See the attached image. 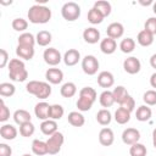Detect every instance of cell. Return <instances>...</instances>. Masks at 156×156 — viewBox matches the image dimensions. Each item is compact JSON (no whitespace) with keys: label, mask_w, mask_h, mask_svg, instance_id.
I'll list each match as a JSON object with an SVG mask.
<instances>
[{"label":"cell","mask_w":156,"mask_h":156,"mask_svg":"<svg viewBox=\"0 0 156 156\" xmlns=\"http://www.w3.org/2000/svg\"><path fill=\"white\" fill-rule=\"evenodd\" d=\"M28 20L33 24H44L51 20V10L45 5L35 4L28 10Z\"/></svg>","instance_id":"obj_1"},{"label":"cell","mask_w":156,"mask_h":156,"mask_svg":"<svg viewBox=\"0 0 156 156\" xmlns=\"http://www.w3.org/2000/svg\"><path fill=\"white\" fill-rule=\"evenodd\" d=\"M9 77L13 82H24L28 78V71L24 62L20 58H12L9 62Z\"/></svg>","instance_id":"obj_2"},{"label":"cell","mask_w":156,"mask_h":156,"mask_svg":"<svg viewBox=\"0 0 156 156\" xmlns=\"http://www.w3.org/2000/svg\"><path fill=\"white\" fill-rule=\"evenodd\" d=\"M26 90L29 94H32V95L37 96L38 99H41V100H44V99H46V98H49L51 95L50 84L46 83V82H40V80H30V82H28L27 85H26Z\"/></svg>","instance_id":"obj_3"},{"label":"cell","mask_w":156,"mask_h":156,"mask_svg":"<svg viewBox=\"0 0 156 156\" xmlns=\"http://www.w3.org/2000/svg\"><path fill=\"white\" fill-rule=\"evenodd\" d=\"M61 15L66 21L73 22L80 16V6L74 1H68L61 7Z\"/></svg>","instance_id":"obj_4"},{"label":"cell","mask_w":156,"mask_h":156,"mask_svg":"<svg viewBox=\"0 0 156 156\" xmlns=\"http://www.w3.org/2000/svg\"><path fill=\"white\" fill-rule=\"evenodd\" d=\"M65 141V136L61 132H56L55 134H52L51 136L48 138L46 144H48V151L50 155H56L60 152L62 145Z\"/></svg>","instance_id":"obj_5"},{"label":"cell","mask_w":156,"mask_h":156,"mask_svg":"<svg viewBox=\"0 0 156 156\" xmlns=\"http://www.w3.org/2000/svg\"><path fill=\"white\" fill-rule=\"evenodd\" d=\"M99 61L94 55H87L82 58V69L85 74L88 76H94L96 74L99 69Z\"/></svg>","instance_id":"obj_6"},{"label":"cell","mask_w":156,"mask_h":156,"mask_svg":"<svg viewBox=\"0 0 156 156\" xmlns=\"http://www.w3.org/2000/svg\"><path fill=\"white\" fill-rule=\"evenodd\" d=\"M43 58L45 61V63H48L49 66H57L61 61H62V56L60 54V51L55 48H48L44 50L43 54Z\"/></svg>","instance_id":"obj_7"},{"label":"cell","mask_w":156,"mask_h":156,"mask_svg":"<svg viewBox=\"0 0 156 156\" xmlns=\"http://www.w3.org/2000/svg\"><path fill=\"white\" fill-rule=\"evenodd\" d=\"M123 68L129 74H136L141 69V62L135 56H129L123 61Z\"/></svg>","instance_id":"obj_8"},{"label":"cell","mask_w":156,"mask_h":156,"mask_svg":"<svg viewBox=\"0 0 156 156\" xmlns=\"http://www.w3.org/2000/svg\"><path fill=\"white\" fill-rule=\"evenodd\" d=\"M140 139V132L136 128H127L122 133V141L126 145H133L135 143H139Z\"/></svg>","instance_id":"obj_9"},{"label":"cell","mask_w":156,"mask_h":156,"mask_svg":"<svg viewBox=\"0 0 156 156\" xmlns=\"http://www.w3.org/2000/svg\"><path fill=\"white\" fill-rule=\"evenodd\" d=\"M50 107L51 105H49L45 101H40L34 106V115L38 119L41 121H46L50 119Z\"/></svg>","instance_id":"obj_10"},{"label":"cell","mask_w":156,"mask_h":156,"mask_svg":"<svg viewBox=\"0 0 156 156\" xmlns=\"http://www.w3.org/2000/svg\"><path fill=\"white\" fill-rule=\"evenodd\" d=\"M124 33V27L122 23L119 22H112L111 24L107 26V29H106V34L108 38H112V39H119Z\"/></svg>","instance_id":"obj_11"},{"label":"cell","mask_w":156,"mask_h":156,"mask_svg":"<svg viewBox=\"0 0 156 156\" xmlns=\"http://www.w3.org/2000/svg\"><path fill=\"white\" fill-rule=\"evenodd\" d=\"M45 78L50 84H60L63 80V72L60 68H48L45 72Z\"/></svg>","instance_id":"obj_12"},{"label":"cell","mask_w":156,"mask_h":156,"mask_svg":"<svg viewBox=\"0 0 156 156\" xmlns=\"http://www.w3.org/2000/svg\"><path fill=\"white\" fill-rule=\"evenodd\" d=\"M98 84L101 88H105L108 90V88H111L115 84V77L111 72L108 71H102L98 74Z\"/></svg>","instance_id":"obj_13"},{"label":"cell","mask_w":156,"mask_h":156,"mask_svg":"<svg viewBox=\"0 0 156 156\" xmlns=\"http://www.w3.org/2000/svg\"><path fill=\"white\" fill-rule=\"evenodd\" d=\"M115 141V134L111 128H102L99 133V143L102 146H111Z\"/></svg>","instance_id":"obj_14"},{"label":"cell","mask_w":156,"mask_h":156,"mask_svg":"<svg viewBox=\"0 0 156 156\" xmlns=\"http://www.w3.org/2000/svg\"><path fill=\"white\" fill-rule=\"evenodd\" d=\"M63 62L66 66L68 67H72L74 65H77L80 60V52L77 50V49H68L65 55H63Z\"/></svg>","instance_id":"obj_15"},{"label":"cell","mask_w":156,"mask_h":156,"mask_svg":"<svg viewBox=\"0 0 156 156\" xmlns=\"http://www.w3.org/2000/svg\"><path fill=\"white\" fill-rule=\"evenodd\" d=\"M83 39L88 44H96L100 40V32L95 27H88L83 32Z\"/></svg>","instance_id":"obj_16"},{"label":"cell","mask_w":156,"mask_h":156,"mask_svg":"<svg viewBox=\"0 0 156 156\" xmlns=\"http://www.w3.org/2000/svg\"><path fill=\"white\" fill-rule=\"evenodd\" d=\"M116 49H117V43H116V40L112 39V38L106 37L105 39H102V40L100 41V50H101V52H104V54H106V55L113 54V52L116 51Z\"/></svg>","instance_id":"obj_17"},{"label":"cell","mask_w":156,"mask_h":156,"mask_svg":"<svg viewBox=\"0 0 156 156\" xmlns=\"http://www.w3.org/2000/svg\"><path fill=\"white\" fill-rule=\"evenodd\" d=\"M40 130L44 135H48V136H51L52 134H55L57 130V123L56 121L54 119H46V121H43L40 123Z\"/></svg>","instance_id":"obj_18"},{"label":"cell","mask_w":156,"mask_h":156,"mask_svg":"<svg viewBox=\"0 0 156 156\" xmlns=\"http://www.w3.org/2000/svg\"><path fill=\"white\" fill-rule=\"evenodd\" d=\"M13 121L16 124L21 126V124H24L27 122H32V116L30 113L27 111V110H23V108H20V110H16L13 112Z\"/></svg>","instance_id":"obj_19"},{"label":"cell","mask_w":156,"mask_h":156,"mask_svg":"<svg viewBox=\"0 0 156 156\" xmlns=\"http://www.w3.org/2000/svg\"><path fill=\"white\" fill-rule=\"evenodd\" d=\"M0 135L5 140H13L17 136V129L12 124H4L0 127Z\"/></svg>","instance_id":"obj_20"},{"label":"cell","mask_w":156,"mask_h":156,"mask_svg":"<svg viewBox=\"0 0 156 156\" xmlns=\"http://www.w3.org/2000/svg\"><path fill=\"white\" fill-rule=\"evenodd\" d=\"M32 151L37 156H44V155L49 154L46 141H43V140H39V139H34L32 141Z\"/></svg>","instance_id":"obj_21"},{"label":"cell","mask_w":156,"mask_h":156,"mask_svg":"<svg viewBox=\"0 0 156 156\" xmlns=\"http://www.w3.org/2000/svg\"><path fill=\"white\" fill-rule=\"evenodd\" d=\"M154 34H151L150 32H147L146 29H143L138 33V37H136V41L139 45L141 46H150L152 43H154Z\"/></svg>","instance_id":"obj_22"},{"label":"cell","mask_w":156,"mask_h":156,"mask_svg":"<svg viewBox=\"0 0 156 156\" xmlns=\"http://www.w3.org/2000/svg\"><path fill=\"white\" fill-rule=\"evenodd\" d=\"M67 121H68V123H69L71 126H73V127H83L84 123H85L84 116H83L80 112H78V111H72V112H69L68 116H67Z\"/></svg>","instance_id":"obj_23"},{"label":"cell","mask_w":156,"mask_h":156,"mask_svg":"<svg viewBox=\"0 0 156 156\" xmlns=\"http://www.w3.org/2000/svg\"><path fill=\"white\" fill-rule=\"evenodd\" d=\"M16 55L20 57V58H23V60H32L33 56H34V48L32 46H23V45H17L16 48Z\"/></svg>","instance_id":"obj_24"},{"label":"cell","mask_w":156,"mask_h":156,"mask_svg":"<svg viewBox=\"0 0 156 156\" xmlns=\"http://www.w3.org/2000/svg\"><path fill=\"white\" fill-rule=\"evenodd\" d=\"M151 116H152V111L147 105H141L136 108L135 117L139 122H146L151 118Z\"/></svg>","instance_id":"obj_25"},{"label":"cell","mask_w":156,"mask_h":156,"mask_svg":"<svg viewBox=\"0 0 156 156\" xmlns=\"http://www.w3.org/2000/svg\"><path fill=\"white\" fill-rule=\"evenodd\" d=\"M99 101H100V105H101L104 108L111 107V106L115 104V98H113L112 91H110V90H104V91L100 94V96H99Z\"/></svg>","instance_id":"obj_26"},{"label":"cell","mask_w":156,"mask_h":156,"mask_svg":"<svg viewBox=\"0 0 156 156\" xmlns=\"http://www.w3.org/2000/svg\"><path fill=\"white\" fill-rule=\"evenodd\" d=\"M115 121L118 123V124H126L130 121V112L122 108V107H118L115 112Z\"/></svg>","instance_id":"obj_27"},{"label":"cell","mask_w":156,"mask_h":156,"mask_svg":"<svg viewBox=\"0 0 156 156\" xmlns=\"http://www.w3.org/2000/svg\"><path fill=\"white\" fill-rule=\"evenodd\" d=\"M96 121L101 126H107L112 121V115L107 108H101L96 113Z\"/></svg>","instance_id":"obj_28"},{"label":"cell","mask_w":156,"mask_h":156,"mask_svg":"<svg viewBox=\"0 0 156 156\" xmlns=\"http://www.w3.org/2000/svg\"><path fill=\"white\" fill-rule=\"evenodd\" d=\"M35 40L39 46H48L52 40V35L49 30H40V32H38Z\"/></svg>","instance_id":"obj_29"},{"label":"cell","mask_w":156,"mask_h":156,"mask_svg":"<svg viewBox=\"0 0 156 156\" xmlns=\"http://www.w3.org/2000/svg\"><path fill=\"white\" fill-rule=\"evenodd\" d=\"M17 41H18V45H23V46H32V48H34V44L37 43L35 37H34L32 33H28V32L22 33V34L17 38Z\"/></svg>","instance_id":"obj_30"},{"label":"cell","mask_w":156,"mask_h":156,"mask_svg":"<svg viewBox=\"0 0 156 156\" xmlns=\"http://www.w3.org/2000/svg\"><path fill=\"white\" fill-rule=\"evenodd\" d=\"M88 21L91 23V24H100L102 21H104V15L95 7H91L89 11H88V16H87Z\"/></svg>","instance_id":"obj_31"},{"label":"cell","mask_w":156,"mask_h":156,"mask_svg":"<svg viewBox=\"0 0 156 156\" xmlns=\"http://www.w3.org/2000/svg\"><path fill=\"white\" fill-rule=\"evenodd\" d=\"M76 93H77V87H76V84L73 82L65 83L60 89V94L63 98H72V96L76 95Z\"/></svg>","instance_id":"obj_32"},{"label":"cell","mask_w":156,"mask_h":156,"mask_svg":"<svg viewBox=\"0 0 156 156\" xmlns=\"http://www.w3.org/2000/svg\"><path fill=\"white\" fill-rule=\"evenodd\" d=\"M119 49L124 54H130L135 49V40L133 38H124L119 43Z\"/></svg>","instance_id":"obj_33"},{"label":"cell","mask_w":156,"mask_h":156,"mask_svg":"<svg viewBox=\"0 0 156 156\" xmlns=\"http://www.w3.org/2000/svg\"><path fill=\"white\" fill-rule=\"evenodd\" d=\"M16 91V88L12 83H9V82H4L0 84V95L2 98H10L15 94Z\"/></svg>","instance_id":"obj_34"},{"label":"cell","mask_w":156,"mask_h":156,"mask_svg":"<svg viewBox=\"0 0 156 156\" xmlns=\"http://www.w3.org/2000/svg\"><path fill=\"white\" fill-rule=\"evenodd\" d=\"M129 154H130V156H146L147 150H146V146L144 144L135 143V144L130 145Z\"/></svg>","instance_id":"obj_35"},{"label":"cell","mask_w":156,"mask_h":156,"mask_svg":"<svg viewBox=\"0 0 156 156\" xmlns=\"http://www.w3.org/2000/svg\"><path fill=\"white\" fill-rule=\"evenodd\" d=\"M93 7H95V9H98L102 15H104V17H107V16H110V13H111V10H112V7H111V4L108 2V1H105V0H100V1H96L95 4H94V6Z\"/></svg>","instance_id":"obj_36"},{"label":"cell","mask_w":156,"mask_h":156,"mask_svg":"<svg viewBox=\"0 0 156 156\" xmlns=\"http://www.w3.org/2000/svg\"><path fill=\"white\" fill-rule=\"evenodd\" d=\"M93 104H94L93 100L87 99V98H84V96H79L78 100H77V104H76V105H77V107H78V111H80V112H85V111H89V110L91 108Z\"/></svg>","instance_id":"obj_37"},{"label":"cell","mask_w":156,"mask_h":156,"mask_svg":"<svg viewBox=\"0 0 156 156\" xmlns=\"http://www.w3.org/2000/svg\"><path fill=\"white\" fill-rule=\"evenodd\" d=\"M65 115V110L61 105L58 104H54L51 105L50 107V119H54V121H57V119H61Z\"/></svg>","instance_id":"obj_38"},{"label":"cell","mask_w":156,"mask_h":156,"mask_svg":"<svg viewBox=\"0 0 156 156\" xmlns=\"http://www.w3.org/2000/svg\"><path fill=\"white\" fill-rule=\"evenodd\" d=\"M112 94H113V98H115V102L121 104L122 100L128 95V91L123 85H118L112 90Z\"/></svg>","instance_id":"obj_39"},{"label":"cell","mask_w":156,"mask_h":156,"mask_svg":"<svg viewBox=\"0 0 156 156\" xmlns=\"http://www.w3.org/2000/svg\"><path fill=\"white\" fill-rule=\"evenodd\" d=\"M34 132H35V127H34V124L32 122H27V123L20 126V134L22 136H24V138L32 136L34 134Z\"/></svg>","instance_id":"obj_40"},{"label":"cell","mask_w":156,"mask_h":156,"mask_svg":"<svg viewBox=\"0 0 156 156\" xmlns=\"http://www.w3.org/2000/svg\"><path fill=\"white\" fill-rule=\"evenodd\" d=\"M143 101L147 106H155L156 105V90L155 89L146 90L143 95Z\"/></svg>","instance_id":"obj_41"},{"label":"cell","mask_w":156,"mask_h":156,"mask_svg":"<svg viewBox=\"0 0 156 156\" xmlns=\"http://www.w3.org/2000/svg\"><path fill=\"white\" fill-rule=\"evenodd\" d=\"M11 26H12V28H13L15 30H17V32H24V30L28 28V22H27L24 18H22V17H17V18H15V20L12 21Z\"/></svg>","instance_id":"obj_42"},{"label":"cell","mask_w":156,"mask_h":156,"mask_svg":"<svg viewBox=\"0 0 156 156\" xmlns=\"http://www.w3.org/2000/svg\"><path fill=\"white\" fill-rule=\"evenodd\" d=\"M79 96H84V98L90 99V100H93L95 102L96 101V98H98V94H96V91H95L94 88H91V87H84V88H82L79 90Z\"/></svg>","instance_id":"obj_43"},{"label":"cell","mask_w":156,"mask_h":156,"mask_svg":"<svg viewBox=\"0 0 156 156\" xmlns=\"http://www.w3.org/2000/svg\"><path fill=\"white\" fill-rule=\"evenodd\" d=\"M119 107H122V108H124V110L132 112V111L134 110V107H135V100L128 94V95L122 100V102L119 104Z\"/></svg>","instance_id":"obj_44"},{"label":"cell","mask_w":156,"mask_h":156,"mask_svg":"<svg viewBox=\"0 0 156 156\" xmlns=\"http://www.w3.org/2000/svg\"><path fill=\"white\" fill-rule=\"evenodd\" d=\"M10 118V110L5 105L4 99L0 100V122H6Z\"/></svg>","instance_id":"obj_45"},{"label":"cell","mask_w":156,"mask_h":156,"mask_svg":"<svg viewBox=\"0 0 156 156\" xmlns=\"http://www.w3.org/2000/svg\"><path fill=\"white\" fill-rule=\"evenodd\" d=\"M144 29L150 32L151 34H156V17H149L144 24Z\"/></svg>","instance_id":"obj_46"},{"label":"cell","mask_w":156,"mask_h":156,"mask_svg":"<svg viewBox=\"0 0 156 156\" xmlns=\"http://www.w3.org/2000/svg\"><path fill=\"white\" fill-rule=\"evenodd\" d=\"M0 54H1V56H0V68H4L10 62V60H9V52L5 49H1L0 50Z\"/></svg>","instance_id":"obj_47"},{"label":"cell","mask_w":156,"mask_h":156,"mask_svg":"<svg viewBox=\"0 0 156 156\" xmlns=\"http://www.w3.org/2000/svg\"><path fill=\"white\" fill-rule=\"evenodd\" d=\"M12 149L5 143H0V156H11Z\"/></svg>","instance_id":"obj_48"},{"label":"cell","mask_w":156,"mask_h":156,"mask_svg":"<svg viewBox=\"0 0 156 156\" xmlns=\"http://www.w3.org/2000/svg\"><path fill=\"white\" fill-rule=\"evenodd\" d=\"M150 85L152 88H155V90H156V72H154L150 77Z\"/></svg>","instance_id":"obj_49"},{"label":"cell","mask_w":156,"mask_h":156,"mask_svg":"<svg viewBox=\"0 0 156 156\" xmlns=\"http://www.w3.org/2000/svg\"><path fill=\"white\" fill-rule=\"evenodd\" d=\"M150 66L156 69V54L151 55V57H150Z\"/></svg>","instance_id":"obj_50"},{"label":"cell","mask_w":156,"mask_h":156,"mask_svg":"<svg viewBox=\"0 0 156 156\" xmlns=\"http://www.w3.org/2000/svg\"><path fill=\"white\" fill-rule=\"evenodd\" d=\"M152 145L156 149V128L152 130Z\"/></svg>","instance_id":"obj_51"},{"label":"cell","mask_w":156,"mask_h":156,"mask_svg":"<svg viewBox=\"0 0 156 156\" xmlns=\"http://www.w3.org/2000/svg\"><path fill=\"white\" fill-rule=\"evenodd\" d=\"M152 11H154V13L156 15V1L152 4Z\"/></svg>","instance_id":"obj_52"},{"label":"cell","mask_w":156,"mask_h":156,"mask_svg":"<svg viewBox=\"0 0 156 156\" xmlns=\"http://www.w3.org/2000/svg\"><path fill=\"white\" fill-rule=\"evenodd\" d=\"M22 156H32V155H29V154H23Z\"/></svg>","instance_id":"obj_53"}]
</instances>
